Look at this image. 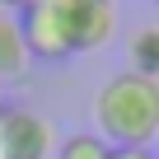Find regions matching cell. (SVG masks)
<instances>
[{
    "label": "cell",
    "instance_id": "cell-1",
    "mask_svg": "<svg viewBox=\"0 0 159 159\" xmlns=\"http://www.w3.org/2000/svg\"><path fill=\"white\" fill-rule=\"evenodd\" d=\"M94 122L112 150H150L159 140V80L122 70L94 98Z\"/></svg>",
    "mask_w": 159,
    "mask_h": 159
},
{
    "label": "cell",
    "instance_id": "cell-2",
    "mask_svg": "<svg viewBox=\"0 0 159 159\" xmlns=\"http://www.w3.org/2000/svg\"><path fill=\"white\" fill-rule=\"evenodd\" d=\"M56 126L33 108H0V159H47Z\"/></svg>",
    "mask_w": 159,
    "mask_h": 159
},
{
    "label": "cell",
    "instance_id": "cell-3",
    "mask_svg": "<svg viewBox=\"0 0 159 159\" xmlns=\"http://www.w3.org/2000/svg\"><path fill=\"white\" fill-rule=\"evenodd\" d=\"M19 33H24L28 56H42V61H66V56H75L61 5H33V0H28V5L19 10Z\"/></svg>",
    "mask_w": 159,
    "mask_h": 159
},
{
    "label": "cell",
    "instance_id": "cell-4",
    "mask_svg": "<svg viewBox=\"0 0 159 159\" xmlns=\"http://www.w3.org/2000/svg\"><path fill=\"white\" fill-rule=\"evenodd\" d=\"M66 28H70V47L75 52H94L112 38V0H66L61 5Z\"/></svg>",
    "mask_w": 159,
    "mask_h": 159
},
{
    "label": "cell",
    "instance_id": "cell-5",
    "mask_svg": "<svg viewBox=\"0 0 159 159\" xmlns=\"http://www.w3.org/2000/svg\"><path fill=\"white\" fill-rule=\"evenodd\" d=\"M28 47H24V33H19V19L0 10V80H19L28 70Z\"/></svg>",
    "mask_w": 159,
    "mask_h": 159
},
{
    "label": "cell",
    "instance_id": "cell-6",
    "mask_svg": "<svg viewBox=\"0 0 159 159\" xmlns=\"http://www.w3.org/2000/svg\"><path fill=\"white\" fill-rule=\"evenodd\" d=\"M126 56H131V70H136V75H150V80H159V24H150V28H136V33H131V47H126Z\"/></svg>",
    "mask_w": 159,
    "mask_h": 159
},
{
    "label": "cell",
    "instance_id": "cell-7",
    "mask_svg": "<svg viewBox=\"0 0 159 159\" xmlns=\"http://www.w3.org/2000/svg\"><path fill=\"white\" fill-rule=\"evenodd\" d=\"M108 154H112V145L94 131H75L56 145V159H108Z\"/></svg>",
    "mask_w": 159,
    "mask_h": 159
},
{
    "label": "cell",
    "instance_id": "cell-8",
    "mask_svg": "<svg viewBox=\"0 0 159 159\" xmlns=\"http://www.w3.org/2000/svg\"><path fill=\"white\" fill-rule=\"evenodd\" d=\"M108 159H154V150H112Z\"/></svg>",
    "mask_w": 159,
    "mask_h": 159
},
{
    "label": "cell",
    "instance_id": "cell-9",
    "mask_svg": "<svg viewBox=\"0 0 159 159\" xmlns=\"http://www.w3.org/2000/svg\"><path fill=\"white\" fill-rule=\"evenodd\" d=\"M24 5H28V0H0V10H5V14H10V10H24Z\"/></svg>",
    "mask_w": 159,
    "mask_h": 159
},
{
    "label": "cell",
    "instance_id": "cell-10",
    "mask_svg": "<svg viewBox=\"0 0 159 159\" xmlns=\"http://www.w3.org/2000/svg\"><path fill=\"white\" fill-rule=\"evenodd\" d=\"M33 5H66V0H33Z\"/></svg>",
    "mask_w": 159,
    "mask_h": 159
},
{
    "label": "cell",
    "instance_id": "cell-11",
    "mask_svg": "<svg viewBox=\"0 0 159 159\" xmlns=\"http://www.w3.org/2000/svg\"><path fill=\"white\" fill-rule=\"evenodd\" d=\"M154 5H159V0H154Z\"/></svg>",
    "mask_w": 159,
    "mask_h": 159
}]
</instances>
